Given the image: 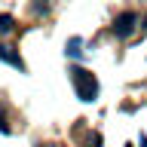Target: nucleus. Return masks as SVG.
I'll list each match as a JSON object with an SVG mask.
<instances>
[{"label": "nucleus", "instance_id": "1", "mask_svg": "<svg viewBox=\"0 0 147 147\" xmlns=\"http://www.w3.org/2000/svg\"><path fill=\"white\" fill-rule=\"evenodd\" d=\"M71 83H74V89H77V95H80V101H95L98 98V80H95L86 67H74L71 71Z\"/></svg>", "mask_w": 147, "mask_h": 147}, {"label": "nucleus", "instance_id": "2", "mask_svg": "<svg viewBox=\"0 0 147 147\" xmlns=\"http://www.w3.org/2000/svg\"><path fill=\"white\" fill-rule=\"evenodd\" d=\"M135 25H138V16L129 9V12L117 16V22H113V34H117V37H129L132 31H135Z\"/></svg>", "mask_w": 147, "mask_h": 147}, {"label": "nucleus", "instance_id": "3", "mask_svg": "<svg viewBox=\"0 0 147 147\" xmlns=\"http://www.w3.org/2000/svg\"><path fill=\"white\" fill-rule=\"evenodd\" d=\"M0 58H3V61H9L12 67H18V71H25V61L16 55V49H12V46H0Z\"/></svg>", "mask_w": 147, "mask_h": 147}, {"label": "nucleus", "instance_id": "4", "mask_svg": "<svg viewBox=\"0 0 147 147\" xmlns=\"http://www.w3.org/2000/svg\"><path fill=\"white\" fill-rule=\"evenodd\" d=\"M80 46H83V40H80V37H71V40H67V55H71V58H80V55H83V49H80Z\"/></svg>", "mask_w": 147, "mask_h": 147}, {"label": "nucleus", "instance_id": "5", "mask_svg": "<svg viewBox=\"0 0 147 147\" xmlns=\"http://www.w3.org/2000/svg\"><path fill=\"white\" fill-rule=\"evenodd\" d=\"M12 31V16H0V34H9Z\"/></svg>", "mask_w": 147, "mask_h": 147}]
</instances>
